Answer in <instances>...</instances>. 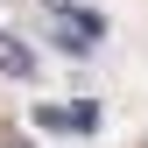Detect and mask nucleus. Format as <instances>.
I'll return each instance as SVG.
<instances>
[{"label":"nucleus","instance_id":"1","mask_svg":"<svg viewBox=\"0 0 148 148\" xmlns=\"http://www.w3.org/2000/svg\"><path fill=\"white\" fill-rule=\"evenodd\" d=\"M49 14H57V42H64V49H92V42L106 35V14L78 7V0H49Z\"/></svg>","mask_w":148,"mask_h":148},{"label":"nucleus","instance_id":"2","mask_svg":"<svg viewBox=\"0 0 148 148\" xmlns=\"http://www.w3.org/2000/svg\"><path fill=\"white\" fill-rule=\"evenodd\" d=\"M0 71H7V78H35V49L21 35H0Z\"/></svg>","mask_w":148,"mask_h":148},{"label":"nucleus","instance_id":"3","mask_svg":"<svg viewBox=\"0 0 148 148\" xmlns=\"http://www.w3.org/2000/svg\"><path fill=\"white\" fill-rule=\"evenodd\" d=\"M64 127H71V134H92V127H99V106H92V99L64 106Z\"/></svg>","mask_w":148,"mask_h":148},{"label":"nucleus","instance_id":"4","mask_svg":"<svg viewBox=\"0 0 148 148\" xmlns=\"http://www.w3.org/2000/svg\"><path fill=\"white\" fill-rule=\"evenodd\" d=\"M0 148H21V141H14V134H7V141H0Z\"/></svg>","mask_w":148,"mask_h":148}]
</instances>
